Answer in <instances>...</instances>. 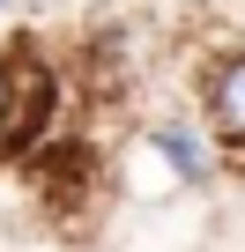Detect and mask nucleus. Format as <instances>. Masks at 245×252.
I'll list each match as a JSON object with an SVG mask.
<instances>
[{
  "mask_svg": "<svg viewBox=\"0 0 245 252\" xmlns=\"http://www.w3.org/2000/svg\"><path fill=\"white\" fill-rule=\"evenodd\" d=\"M201 149L186 141V134H141L134 149H127V163H119V178H127V193L134 200H171V193H186V186H201Z\"/></svg>",
  "mask_w": 245,
  "mask_h": 252,
  "instance_id": "f257e3e1",
  "label": "nucleus"
},
{
  "mask_svg": "<svg viewBox=\"0 0 245 252\" xmlns=\"http://www.w3.org/2000/svg\"><path fill=\"white\" fill-rule=\"evenodd\" d=\"M208 104H215V126H223V134H238V141H245V52H238V60H223V74H215Z\"/></svg>",
  "mask_w": 245,
  "mask_h": 252,
  "instance_id": "f03ea898",
  "label": "nucleus"
},
{
  "mask_svg": "<svg viewBox=\"0 0 245 252\" xmlns=\"http://www.w3.org/2000/svg\"><path fill=\"white\" fill-rule=\"evenodd\" d=\"M0 119H8V74H0Z\"/></svg>",
  "mask_w": 245,
  "mask_h": 252,
  "instance_id": "7ed1b4c3",
  "label": "nucleus"
},
{
  "mask_svg": "<svg viewBox=\"0 0 245 252\" xmlns=\"http://www.w3.org/2000/svg\"><path fill=\"white\" fill-rule=\"evenodd\" d=\"M0 8H15V0H0Z\"/></svg>",
  "mask_w": 245,
  "mask_h": 252,
  "instance_id": "20e7f679",
  "label": "nucleus"
}]
</instances>
